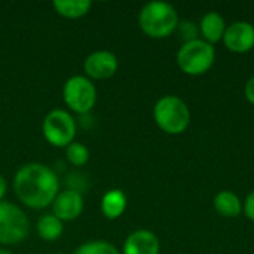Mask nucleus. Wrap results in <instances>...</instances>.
I'll list each match as a JSON object with an SVG mask.
<instances>
[{"instance_id": "obj_14", "label": "nucleus", "mask_w": 254, "mask_h": 254, "mask_svg": "<svg viewBox=\"0 0 254 254\" xmlns=\"http://www.w3.org/2000/svg\"><path fill=\"white\" fill-rule=\"evenodd\" d=\"M214 208L223 217H237L243 211V204L235 193L222 190L214 198Z\"/></svg>"}, {"instance_id": "obj_10", "label": "nucleus", "mask_w": 254, "mask_h": 254, "mask_svg": "<svg viewBox=\"0 0 254 254\" xmlns=\"http://www.w3.org/2000/svg\"><path fill=\"white\" fill-rule=\"evenodd\" d=\"M54 216L61 222H71L77 219L83 211V196L73 189L58 192L57 198L52 202Z\"/></svg>"}, {"instance_id": "obj_4", "label": "nucleus", "mask_w": 254, "mask_h": 254, "mask_svg": "<svg viewBox=\"0 0 254 254\" xmlns=\"http://www.w3.org/2000/svg\"><path fill=\"white\" fill-rule=\"evenodd\" d=\"M216 60L214 46L202 39L183 43L177 52V64L186 74L201 76L207 73Z\"/></svg>"}, {"instance_id": "obj_22", "label": "nucleus", "mask_w": 254, "mask_h": 254, "mask_svg": "<svg viewBox=\"0 0 254 254\" xmlns=\"http://www.w3.org/2000/svg\"><path fill=\"white\" fill-rule=\"evenodd\" d=\"M6 190H7V183H6L4 177H3V176H0V202H1V199H3V196H4V193H6Z\"/></svg>"}, {"instance_id": "obj_19", "label": "nucleus", "mask_w": 254, "mask_h": 254, "mask_svg": "<svg viewBox=\"0 0 254 254\" xmlns=\"http://www.w3.org/2000/svg\"><path fill=\"white\" fill-rule=\"evenodd\" d=\"M180 34V37L185 40V43L188 42H192L195 39H198V28L196 25L192 22V21H183V22H179L177 28H176Z\"/></svg>"}, {"instance_id": "obj_11", "label": "nucleus", "mask_w": 254, "mask_h": 254, "mask_svg": "<svg viewBox=\"0 0 254 254\" xmlns=\"http://www.w3.org/2000/svg\"><path fill=\"white\" fill-rule=\"evenodd\" d=\"M159 240L158 237L146 229H140L132 232L125 244L124 254H159Z\"/></svg>"}, {"instance_id": "obj_15", "label": "nucleus", "mask_w": 254, "mask_h": 254, "mask_svg": "<svg viewBox=\"0 0 254 254\" xmlns=\"http://www.w3.org/2000/svg\"><path fill=\"white\" fill-rule=\"evenodd\" d=\"M91 6L92 3L89 0H55L54 1V9L57 10V13L64 18H71V19L86 15Z\"/></svg>"}, {"instance_id": "obj_9", "label": "nucleus", "mask_w": 254, "mask_h": 254, "mask_svg": "<svg viewBox=\"0 0 254 254\" xmlns=\"http://www.w3.org/2000/svg\"><path fill=\"white\" fill-rule=\"evenodd\" d=\"M83 68L89 77L95 80H104L116 73L118 58L115 54L109 51H95L86 57L83 63Z\"/></svg>"}, {"instance_id": "obj_17", "label": "nucleus", "mask_w": 254, "mask_h": 254, "mask_svg": "<svg viewBox=\"0 0 254 254\" xmlns=\"http://www.w3.org/2000/svg\"><path fill=\"white\" fill-rule=\"evenodd\" d=\"M74 254H119V252L110 243L91 241V243H85L80 247H77Z\"/></svg>"}, {"instance_id": "obj_21", "label": "nucleus", "mask_w": 254, "mask_h": 254, "mask_svg": "<svg viewBox=\"0 0 254 254\" xmlns=\"http://www.w3.org/2000/svg\"><path fill=\"white\" fill-rule=\"evenodd\" d=\"M244 92H246V97H247V100L254 104V76L246 83V89H244Z\"/></svg>"}, {"instance_id": "obj_5", "label": "nucleus", "mask_w": 254, "mask_h": 254, "mask_svg": "<svg viewBox=\"0 0 254 254\" xmlns=\"http://www.w3.org/2000/svg\"><path fill=\"white\" fill-rule=\"evenodd\" d=\"M30 234V222L24 211L10 204L0 202V244L15 246L22 243Z\"/></svg>"}, {"instance_id": "obj_7", "label": "nucleus", "mask_w": 254, "mask_h": 254, "mask_svg": "<svg viewBox=\"0 0 254 254\" xmlns=\"http://www.w3.org/2000/svg\"><path fill=\"white\" fill-rule=\"evenodd\" d=\"M63 97L65 104L76 113H88L97 103L95 85L85 76H73L64 83Z\"/></svg>"}, {"instance_id": "obj_23", "label": "nucleus", "mask_w": 254, "mask_h": 254, "mask_svg": "<svg viewBox=\"0 0 254 254\" xmlns=\"http://www.w3.org/2000/svg\"><path fill=\"white\" fill-rule=\"evenodd\" d=\"M0 254H12L10 252H7V250H3V249H0Z\"/></svg>"}, {"instance_id": "obj_2", "label": "nucleus", "mask_w": 254, "mask_h": 254, "mask_svg": "<svg viewBox=\"0 0 254 254\" xmlns=\"http://www.w3.org/2000/svg\"><path fill=\"white\" fill-rule=\"evenodd\" d=\"M138 24L149 37L164 39L176 31L179 25V15L170 3L156 0L147 3L140 10Z\"/></svg>"}, {"instance_id": "obj_18", "label": "nucleus", "mask_w": 254, "mask_h": 254, "mask_svg": "<svg viewBox=\"0 0 254 254\" xmlns=\"http://www.w3.org/2000/svg\"><path fill=\"white\" fill-rule=\"evenodd\" d=\"M65 156L68 159L70 164L76 165V167H82L88 162L89 159V150L80 144V143H71L65 147Z\"/></svg>"}, {"instance_id": "obj_13", "label": "nucleus", "mask_w": 254, "mask_h": 254, "mask_svg": "<svg viewBox=\"0 0 254 254\" xmlns=\"http://www.w3.org/2000/svg\"><path fill=\"white\" fill-rule=\"evenodd\" d=\"M127 208V196L121 189H112L104 193L101 199V211L104 217L115 220L119 219Z\"/></svg>"}, {"instance_id": "obj_12", "label": "nucleus", "mask_w": 254, "mask_h": 254, "mask_svg": "<svg viewBox=\"0 0 254 254\" xmlns=\"http://www.w3.org/2000/svg\"><path fill=\"white\" fill-rule=\"evenodd\" d=\"M201 33L204 36V40L208 43H216L220 42L225 36L226 31V24L225 19L220 13L217 12H208L202 16L201 19Z\"/></svg>"}, {"instance_id": "obj_6", "label": "nucleus", "mask_w": 254, "mask_h": 254, "mask_svg": "<svg viewBox=\"0 0 254 254\" xmlns=\"http://www.w3.org/2000/svg\"><path fill=\"white\" fill-rule=\"evenodd\" d=\"M42 131L48 143L55 147H67L76 135V124L71 115L57 109L49 112L42 124Z\"/></svg>"}, {"instance_id": "obj_3", "label": "nucleus", "mask_w": 254, "mask_h": 254, "mask_svg": "<svg viewBox=\"0 0 254 254\" xmlns=\"http://www.w3.org/2000/svg\"><path fill=\"white\" fill-rule=\"evenodd\" d=\"M153 118L162 131L173 135L185 132L190 124L188 104L176 95H165L159 98L153 109Z\"/></svg>"}, {"instance_id": "obj_1", "label": "nucleus", "mask_w": 254, "mask_h": 254, "mask_svg": "<svg viewBox=\"0 0 254 254\" xmlns=\"http://www.w3.org/2000/svg\"><path fill=\"white\" fill-rule=\"evenodd\" d=\"M18 199L30 208H46L58 195L60 182L57 174L46 165L31 162L21 167L13 179Z\"/></svg>"}, {"instance_id": "obj_8", "label": "nucleus", "mask_w": 254, "mask_h": 254, "mask_svg": "<svg viewBox=\"0 0 254 254\" xmlns=\"http://www.w3.org/2000/svg\"><path fill=\"white\" fill-rule=\"evenodd\" d=\"M223 42L232 52L244 54L254 46V25L247 21H237L226 27Z\"/></svg>"}, {"instance_id": "obj_16", "label": "nucleus", "mask_w": 254, "mask_h": 254, "mask_svg": "<svg viewBox=\"0 0 254 254\" xmlns=\"http://www.w3.org/2000/svg\"><path fill=\"white\" fill-rule=\"evenodd\" d=\"M63 222L54 214H43L37 220V234L43 241H57L63 235Z\"/></svg>"}, {"instance_id": "obj_20", "label": "nucleus", "mask_w": 254, "mask_h": 254, "mask_svg": "<svg viewBox=\"0 0 254 254\" xmlns=\"http://www.w3.org/2000/svg\"><path fill=\"white\" fill-rule=\"evenodd\" d=\"M244 213L250 220L254 222V190L247 196V199L244 202Z\"/></svg>"}]
</instances>
